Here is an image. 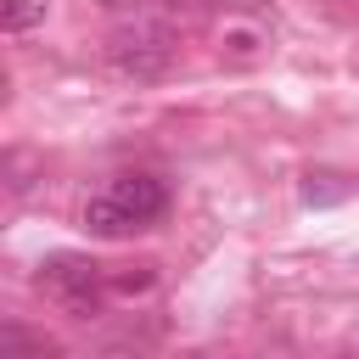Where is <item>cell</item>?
<instances>
[{"label":"cell","mask_w":359,"mask_h":359,"mask_svg":"<svg viewBox=\"0 0 359 359\" xmlns=\"http://www.w3.org/2000/svg\"><path fill=\"white\" fill-rule=\"evenodd\" d=\"M17 353H45V337H28V331L6 325L0 331V359H17Z\"/></svg>","instance_id":"cell-6"},{"label":"cell","mask_w":359,"mask_h":359,"mask_svg":"<svg viewBox=\"0 0 359 359\" xmlns=\"http://www.w3.org/2000/svg\"><path fill=\"white\" fill-rule=\"evenodd\" d=\"M84 230H90V236H129L135 224H129V219H123V208L101 191V196H90V202H84Z\"/></svg>","instance_id":"cell-4"},{"label":"cell","mask_w":359,"mask_h":359,"mask_svg":"<svg viewBox=\"0 0 359 359\" xmlns=\"http://www.w3.org/2000/svg\"><path fill=\"white\" fill-rule=\"evenodd\" d=\"M39 286L56 297V303H67V309H95V297H101V264H90V258H79V252H56V258H45L39 264Z\"/></svg>","instance_id":"cell-2"},{"label":"cell","mask_w":359,"mask_h":359,"mask_svg":"<svg viewBox=\"0 0 359 359\" xmlns=\"http://www.w3.org/2000/svg\"><path fill=\"white\" fill-rule=\"evenodd\" d=\"M0 22H6V34H22V28H34V22H45V0H6V11H0Z\"/></svg>","instance_id":"cell-5"},{"label":"cell","mask_w":359,"mask_h":359,"mask_svg":"<svg viewBox=\"0 0 359 359\" xmlns=\"http://www.w3.org/2000/svg\"><path fill=\"white\" fill-rule=\"evenodd\" d=\"M107 196L123 208V219H129L135 230L168 213V185H163L157 174H118V180L107 185Z\"/></svg>","instance_id":"cell-3"},{"label":"cell","mask_w":359,"mask_h":359,"mask_svg":"<svg viewBox=\"0 0 359 359\" xmlns=\"http://www.w3.org/2000/svg\"><path fill=\"white\" fill-rule=\"evenodd\" d=\"M107 62L123 73V79H163L174 67V34L163 22H129L107 39Z\"/></svg>","instance_id":"cell-1"}]
</instances>
